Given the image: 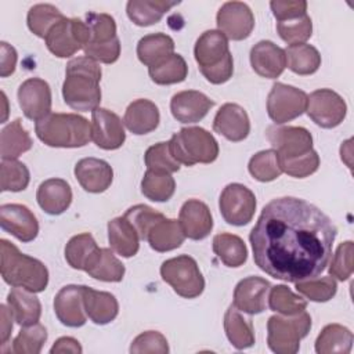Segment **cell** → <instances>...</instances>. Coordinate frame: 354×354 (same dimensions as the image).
Segmentation results:
<instances>
[{
    "label": "cell",
    "mask_w": 354,
    "mask_h": 354,
    "mask_svg": "<svg viewBox=\"0 0 354 354\" xmlns=\"http://www.w3.org/2000/svg\"><path fill=\"white\" fill-rule=\"evenodd\" d=\"M75 177L84 191L100 194L106 191L112 184L113 170L102 159L83 158L75 165Z\"/></svg>",
    "instance_id": "obj_24"
},
{
    "label": "cell",
    "mask_w": 354,
    "mask_h": 354,
    "mask_svg": "<svg viewBox=\"0 0 354 354\" xmlns=\"http://www.w3.org/2000/svg\"><path fill=\"white\" fill-rule=\"evenodd\" d=\"M266 136L279 158H297L313 149V137L304 127L270 126Z\"/></svg>",
    "instance_id": "obj_13"
},
{
    "label": "cell",
    "mask_w": 354,
    "mask_h": 354,
    "mask_svg": "<svg viewBox=\"0 0 354 354\" xmlns=\"http://www.w3.org/2000/svg\"><path fill=\"white\" fill-rule=\"evenodd\" d=\"M296 290L310 299L311 301L324 303L330 300L337 290V283L333 277H322V278H311L306 281L295 282Z\"/></svg>",
    "instance_id": "obj_47"
},
{
    "label": "cell",
    "mask_w": 354,
    "mask_h": 354,
    "mask_svg": "<svg viewBox=\"0 0 354 354\" xmlns=\"http://www.w3.org/2000/svg\"><path fill=\"white\" fill-rule=\"evenodd\" d=\"M84 271L98 281L120 282L126 270L111 249L98 248L87 261Z\"/></svg>",
    "instance_id": "obj_29"
},
{
    "label": "cell",
    "mask_w": 354,
    "mask_h": 354,
    "mask_svg": "<svg viewBox=\"0 0 354 354\" xmlns=\"http://www.w3.org/2000/svg\"><path fill=\"white\" fill-rule=\"evenodd\" d=\"M250 65L259 76L277 79L286 68L285 50L270 40H261L250 50Z\"/></svg>",
    "instance_id": "obj_23"
},
{
    "label": "cell",
    "mask_w": 354,
    "mask_h": 354,
    "mask_svg": "<svg viewBox=\"0 0 354 354\" xmlns=\"http://www.w3.org/2000/svg\"><path fill=\"white\" fill-rule=\"evenodd\" d=\"M1 95H3V102H4V118H3V122L6 120V118H7V98H6V94L4 93H1Z\"/></svg>",
    "instance_id": "obj_60"
},
{
    "label": "cell",
    "mask_w": 354,
    "mask_h": 354,
    "mask_svg": "<svg viewBox=\"0 0 354 354\" xmlns=\"http://www.w3.org/2000/svg\"><path fill=\"white\" fill-rule=\"evenodd\" d=\"M98 249L94 238L88 232L72 236L65 246V260L75 270L86 268L87 261Z\"/></svg>",
    "instance_id": "obj_42"
},
{
    "label": "cell",
    "mask_w": 354,
    "mask_h": 354,
    "mask_svg": "<svg viewBox=\"0 0 354 354\" xmlns=\"http://www.w3.org/2000/svg\"><path fill=\"white\" fill-rule=\"evenodd\" d=\"M277 30L279 37L286 41L289 46L304 43L311 37L313 33V22L311 18L306 14L303 17L282 21L277 24Z\"/></svg>",
    "instance_id": "obj_50"
},
{
    "label": "cell",
    "mask_w": 354,
    "mask_h": 354,
    "mask_svg": "<svg viewBox=\"0 0 354 354\" xmlns=\"http://www.w3.org/2000/svg\"><path fill=\"white\" fill-rule=\"evenodd\" d=\"M174 51V41L169 35L151 33L140 39L137 44V57L148 68L159 64Z\"/></svg>",
    "instance_id": "obj_34"
},
{
    "label": "cell",
    "mask_w": 354,
    "mask_h": 354,
    "mask_svg": "<svg viewBox=\"0 0 354 354\" xmlns=\"http://www.w3.org/2000/svg\"><path fill=\"white\" fill-rule=\"evenodd\" d=\"M159 120L160 115L158 106L152 101L145 98H140L129 104L123 118V123L126 124V127L137 136L153 131L158 127Z\"/></svg>",
    "instance_id": "obj_27"
},
{
    "label": "cell",
    "mask_w": 354,
    "mask_h": 354,
    "mask_svg": "<svg viewBox=\"0 0 354 354\" xmlns=\"http://www.w3.org/2000/svg\"><path fill=\"white\" fill-rule=\"evenodd\" d=\"M169 147L174 159L181 165L212 163L218 156L216 138L202 127H184L173 134Z\"/></svg>",
    "instance_id": "obj_6"
},
{
    "label": "cell",
    "mask_w": 354,
    "mask_h": 354,
    "mask_svg": "<svg viewBox=\"0 0 354 354\" xmlns=\"http://www.w3.org/2000/svg\"><path fill=\"white\" fill-rule=\"evenodd\" d=\"M144 162L148 170H153V171L171 174L180 169V163L171 155L169 141L158 142L149 147L144 155Z\"/></svg>",
    "instance_id": "obj_49"
},
{
    "label": "cell",
    "mask_w": 354,
    "mask_h": 354,
    "mask_svg": "<svg viewBox=\"0 0 354 354\" xmlns=\"http://www.w3.org/2000/svg\"><path fill=\"white\" fill-rule=\"evenodd\" d=\"M1 55H0V76L7 77L14 73L17 65V51L12 46L6 41L0 43Z\"/></svg>",
    "instance_id": "obj_57"
},
{
    "label": "cell",
    "mask_w": 354,
    "mask_h": 354,
    "mask_svg": "<svg viewBox=\"0 0 354 354\" xmlns=\"http://www.w3.org/2000/svg\"><path fill=\"white\" fill-rule=\"evenodd\" d=\"M185 235L180 225V221L174 218H163L158 221L148 232L147 241L149 246L156 252H169L177 249L184 242Z\"/></svg>",
    "instance_id": "obj_33"
},
{
    "label": "cell",
    "mask_w": 354,
    "mask_h": 354,
    "mask_svg": "<svg viewBox=\"0 0 354 354\" xmlns=\"http://www.w3.org/2000/svg\"><path fill=\"white\" fill-rule=\"evenodd\" d=\"M268 306L272 311L282 315H295L307 308V300L293 293L288 286L277 285L271 288Z\"/></svg>",
    "instance_id": "obj_44"
},
{
    "label": "cell",
    "mask_w": 354,
    "mask_h": 354,
    "mask_svg": "<svg viewBox=\"0 0 354 354\" xmlns=\"http://www.w3.org/2000/svg\"><path fill=\"white\" fill-rule=\"evenodd\" d=\"M124 217L130 221V224L137 231L141 241H147L148 232L151 228L160 220L165 218V216L152 207L147 205H136L126 210Z\"/></svg>",
    "instance_id": "obj_51"
},
{
    "label": "cell",
    "mask_w": 354,
    "mask_h": 354,
    "mask_svg": "<svg viewBox=\"0 0 354 354\" xmlns=\"http://www.w3.org/2000/svg\"><path fill=\"white\" fill-rule=\"evenodd\" d=\"M306 112L319 127L333 129L344 120L347 105L336 91L330 88H318L307 95Z\"/></svg>",
    "instance_id": "obj_11"
},
{
    "label": "cell",
    "mask_w": 354,
    "mask_h": 354,
    "mask_svg": "<svg viewBox=\"0 0 354 354\" xmlns=\"http://www.w3.org/2000/svg\"><path fill=\"white\" fill-rule=\"evenodd\" d=\"M47 340V329L41 324L24 326L12 340V353L39 354Z\"/></svg>",
    "instance_id": "obj_46"
},
{
    "label": "cell",
    "mask_w": 354,
    "mask_h": 354,
    "mask_svg": "<svg viewBox=\"0 0 354 354\" xmlns=\"http://www.w3.org/2000/svg\"><path fill=\"white\" fill-rule=\"evenodd\" d=\"M84 22L90 32L91 44H102L112 41L118 37L116 35V22L109 14L104 12H88L86 14ZM87 43V44H88Z\"/></svg>",
    "instance_id": "obj_48"
},
{
    "label": "cell",
    "mask_w": 354,
    "mask_h": 354,
    "mask_svg": "<svg viewBox=\"0 0 354 354\" xmlns=\"http://www.w3.org/2000/svg\"><path fill=\"white\" fill-rule=\"evenodd\" d=\"M337 234L333 221L313 203L293 196L270 201L249 241L256 266L275 279L299 282L329 264Z\"/></svg>",
    "instance_id": "obj_1"
},
{
    "label": "cell",
    "mask_w": 354,
    "mask_h": 354,
    "mask_svg": "<svg viewBox=\"0 0 354 354\" xmlns=\"http://www.w3.org/2000/svg\"><path fill=\"white\" fill-rule=\"evenodd\" d=\"M83 306L87 317L97 325H105L113 321L119 313V304L109 292L95 290L82 285Z\"/></svg>",
    "instance_id": "obj_26"
},
{
    "label": "cell",
    "mask_w": 354,
    "mask_h": 354,
    "mask_svg": "<svg viewBox=\"0 0 354 354\" xmlns=\"http://www.w3.org/2000/svg\"><path fill=\"white\" fill-rule=\"evenodd\" d=\"M213 130L232 142L245 140L250 131V122L246 111L232 102L221 105L213 119Z\"/></svg>",
    "instance_id": "obj_21"
},
{
    "label": "cell",
    "mask_w": 354,
    "mask_h": 354,
    "mask_svg": "<svg viewBox=\"0 0 354 354\" xmlns=\"http://www.w3.org/2000/svg\"><path fill=\"white\" fill-rule=\"evenodd\" d=\"M279 163L282 171L286 174L296 178H304L318 170L319 156L314 149H311L297 158H279Z\"/></svg>",
    "instance_id": "obj_52"
},
{
    "label": "cell",
    "mask_w": 354,
    "mask_h": 354,
    "mask_svg": "<svg viewBox=\"0 0 354 354\" xmlns=\"http://www.w3.org/2000/svg\"><path fill=\"white\" fill-rule=\"evenodd\" d=\"M108 239L112 250L122 257H131L138 252L140 236L124 216L108 221Z\"/></svg>",
    "instance_id": "obj_30"
},
{
    "label": "cell",
    "mask_w": 354,
    "mask_h": 354,
    "mask_svg": "<svg viewBox=\"0 0 354 354\" xmlns=\"http://www.w3.org/2000/svg\"><path fill=\"white\" fill-rule=\"evenodd\" d=\"M180 1L166 0H130L126 6L127 17L137 26H149L162 19V17Z\"/></svg>",
    "instance_id": "obj_32"
},
{
    "label": "cell",
    "mask_w": 354,
    "mask_h": 354,
    "mask_svg": "<svg viewBox=\"0 0 354 354\" xmlns=\"http://www.w3.org/2000/svg\"><path fill=\"white\" fill-rule=\"evenodd\" d=\"M91 140L106 151L120 148L126 140L123 122L115 112L95 108L91 112Z\"/></svg>",
    "instance_id": "obj_15"
},
{
    "label": "cell",
    "mask_w": 354,
    "mask_h": 354,
    "mask_svg": "<svg viewBox=\"0 0 354 354\" xmlns=\"http://www.w3.org/2000/svg\"><path fill=\"white\" fill-rule=\"evenodd\" d=\"M194 57L207 82L221 84L231 79L234 61L228 48V39L218 29L206 30L198 37Z\"/></svg>",
    "instance_id": "obj_5"
},
{
    "label": "cell",
    "mask_w": 354,
    "mask_h": 354,
    "mask_svg": "<svg viewBox=\"0 0 354 354\" xmlns=\"http://www.w3.org/2000/svg\"><path fill=\"white\" fill-rule=\"evenodd\" d=\"M39 206L51 216L62 214L72 203L71 185L62 178H48L43 181L36 192Z\"/></svg>",
    "instance_id": "obj_25"
},
{
    "label": "cell",
    "mask_w": 354,
    "mask_h": 354,
    "mask_svg": "<svg viewBox=\"0 0 354 354\" xmlns=\"http://www.w3.org/2000/svg\"><path fill=\"white\" fill-rule=\"evenodd\" d=\"M213 105L214 101L196 90L180 91L170 100L171 115L180 123H196L202 120Z\"/></svg>",
    "instance_id": "obj_20"
},
{
    "label": "cell",
    "mask_w": 354,
    "mask_h": 354,
    "mask_svg": "<svg viewBox=\"0 0 354 354\" xmlns=\"http://www.w3.org/2000/svg\"><path fill=\"white\" fill-rule=\"evenodd\" d=\"M271 285L261 277H248L241 279L234 289V303L241 313L249 315L260 314L266 310V301Z\"/></svg>",
    "instance_id": "obj_18"
},
{
    "label": "cell",
    "mask_w": 354,
    "mask_h": 354,
    "mask_svg": "<svg viewBox=\"0 0 354 354\" xmlns=\"http://www.w3.org/2000/svg\"><path fill=\"white\" fill-rule=\"evenodd\" d=\"M285 57L286 66L301 76L313 75L321 66V55L311 44H292L285 50Z\"/></svg>",
    "instance_id": "obj_37"
},
{
    "label": "cell",
    "mask_w": 354,
    "mask_h": 354,
    "mask_svg": "<svg viewBox=\"0 0 354 354\" xmlns=\"http://www.w3.org/2000/svg\"><path fill=\"white\" fill-rule=\"evenodd\" d=\"M180 225L185 238L205 239L213 228V217L206 203L199 199H188L180 209Z\"/></svg>",
    "instance_id": "obj_22"
},
{
    "label": "cell",
    "mask_w": 354,
    "mask_h": 354,
    "mask_svg": "<svg viewBox=\"0 0 354 354\" xmlns=\"http://www.w3.org/2000/svg\"><path fill=\"white\" fill-rule=\"evenodd\" d=\"M130 353L141 354V353H158V354H166L169 353V344L166 337L156 330H147L141 335H138L131 346Z\"/></svg>",
    "instance_id": "obj_54"
},
{
    "label": "cell",
    "mask_w": 354,
    "mask_h": 354,
    "mask_svg": "<svg viewBox=\"0 0 354 354\" xmlns=\"http://www.w3.org/2000/svg\"><path fill=\"white\" fill-rule=\"evenodd\" d=\"M353 253H354V243L351 241L342 242L329 266V274L339 281H346L353 274Z\"/></svg>",
    "instance_id": "obj_53"
},
{
    "label": "cell",
    "mask_w": 354,
    "mask_h": 354,
    "mask_svg": "<svg viewBox=\"0 0 354 354\" xmlns=\"http://www.w3.org/2000/svg\"><path fill=\"white\" fill-rule=\"evenodd\" d=\"M64 18L65 15L55 6L41 3L35 4L29 8L26 22L32 33H35L37 37L44 39L48 30Z\"/></svg>",
    "instance_id": "obj_41"
},
{
    "label": "cell",
    "mask_w": 354,
    "mask_h": 354,
    "mask_svg": "<svg viewBox=\"0 0 354 354\" xmlns=\"http://www.w3.org/2000/svg\"><path fill=\"white\" fill-rule=\"evenodd\" d=\"M1 277L12 288H22L32 293L43 292L48 283V270L37 259L24 254L7 239L0 241Z\"/></svg>",
    "instance_id": "obj_3"
},
{
    "label": "cell",
    "mask_w": 354,
    "mask_h": 354,
    "mask_svg": "<svg viewBox=\"0 0 354 354\" xmlns=\"http://www.w3.org/2000/svg\"><path fill=\"white\" fill-rule=\"evenodd\" d=\"M310 329L311 317L306 310L295 315H272L267 322V344L277 354H295Z\"/></svg>",
    "instance_id": "obj_7"
},
{
    "label": "cell",
    "mask_w": 354,
    "mask_h": 354,
    "mask_svg": "<svg viewBox=\"0 0 354 354\" xmlns=\"http://www.w3.org/2000/svg\"><path fill=\"white\" fill-rule=\"evenodd\" d=\"M149 77L153 83L165 86L184 82L188 75V66L183 55L171 54L159 64L148 68Z\"/></svg>",
    "instance_id": "obj_39"
},
{
    "label": "cell",
    "mask_w": 354,
    "mask_h": 354,
    "mask_svg": "<svg viewBox=\"0 0 354 354\" xmlns=\"http://www.w3.org/2000/svg\"><path fill=\"white\" fill-rule=\"evenodd\" d=\"M7 306L12 313L15 322L21 326L37 324L40 319V300L35 296V293L26 289L12 288L7 295Z\"/></svg>",
    "instance_id": "obj_28"
},
{
    "label": "cell",
    "mask_w": 354,
    "mask_h": 354,
    "mask_svg": "<svg viewBox=\"0 0 354 354\" xmlns=\"http://www.w3.org/2000/svg\"><path fill=\"white\" fill-rule=\"evenodd\" d=\"M101 66L83 55L71 59L65 68L62 97L65 104L82 112L94 111L101 102Z\"/></svg>",
    "instance_id": "obj_2"
},
{
    "label": "cell",
    "mask_w": 354,
    "mask_h": 354,
    "mask_svg": "<svg viewBox=\"0 0 354 354\" xmlns=\"http://www.w3.org/2000/svg\"><path fill=\"white\" fill-rule=\"evenodd\" d=\"M353 346V333L340 324L326 325L315 340L318 354H347Z\"/></svg>",
    "instance_id": "obj_36"
},
{
    "label": "cell",
    "mask_w": 354,
    "mask_h": 354,
    "mask_svg": "<svg viewBox=\"0 0 354 354\" xmlns=\"http://www.w3.org/2000/svg\"><path fill=\"white\" fill-rule=\"evenodd\" d=\"M84 55L102 64H113L118 61L120 55V41L119 37L113 39L112 41L102 43V44H86L83 47Z\"/></svg>",
    "instance_id": "obj_55"
},
{
    "label": "cell",
    "mask_w": 354,
    "mask_h": 354,
    "mask_svg": "<svg viewBox=\"0 0 354 354\" xmlns=\"http://www.w3.org/2000/svg\"><path fill=\"white\" fill-rule=\"evenodd\" d=\"M83 350H82V346L80 343L73 339V337H69V336H64V337H59L54 346L50 348V353L51 354H58V353H73V354H80Z\"/></svg>",
    "instance_id": "obj_58"
},
{
    "label": "cell",
    "mask_w": 354,
    "mask_h": 354,
    "mask_svg": "<svg viewBox=\"0 0 354 354\" xmlns=\"http://www.w3.org/2000/svg\"><path fill=\"white\" fill-rule=\"evenodd\" d=\"M270 7L274 17L278 19V22L295 19L307 14V1H303V0H297V1L274 0L270 3Z\"/></svg>",
    "instance_id": "obj_56"
},
{
    "label": "cell",
    "mask_w": 354,
    "mask_h": 354,
    "mask_svg": "<svg viewBox=\"0 0 354 354\" xmlns=\"http://www.w3.org/2000/svg\"><path fill=\"white\" fill-rule=\"evenodd\" d=\"M224 330L230 343L238 348H249L254 344V329L250 318H245L232 304L224 314Z\"/></svg>",
    "instance_id": "obj_31"
},
{
    "label": "cell",
    "mask_w": 354,
    "mask_h": 354,
    "mask_svg": "<svg viewBox=\"0 0 354 354\" xmlns=\"http://www.w3.org/2000/svg\"><path fill=\"white\" fill-rule=\"evenodd\" d=\"M0 225L21 242H30L39 234L36 216L25 205L19 203L0 206Z\"/></svg>",
    "instance_id": "obj_17"
},
{
    "label": "cell",
    "mask_w": 354,
    "mask_h": 354,
    "mask_svg": "<svg viewBox=\"0 0 354 354\" xmlns=\"http://www.w3.org/2000/svg\"><path fill=\"white\" fill-rule=\"evenodd\" d=\"M37 138L48 147L79 148L91 140V123L77 113H48L35 124Z\"/></svg>",
    "instance_id": "obj_4"
},
{
    "label": "cell",
    "mask_w": 354,
    "mask_h": 354,
    "mask_svg": "<svg viewBox=\"0 0 354 354\" xmlns=\"http://www.w3.org/2000/svg\"><path fill=\"white\" fill-rule=\"evenodd\" d=\"M307 105V94L289 84L274 83L267 97V113L275 124L299 118Z\"/></svg>",
    "instance_id": "obj_10"
},
{
    "label": "cell",
    "mask_w": 354,
    "mask_h": 354,
    "mask_svg": "<svg viewBox=\"0 0 354 354\" xmlns=\"http://www.w3.org/2000/svg\"><path fill=\"white\" fill-rule=\"evenodd\" d=\"M160 277L184 299H195L205 289L203 275L195 259L188 254H181L163 261L160 266Z\"/></svg>",
    "instance_id": "obj_8"
},
{
    "label": "cell",
    "mask_w": 354,
    "mask_h": 354,
    "mask_svg": "<svg viewBox=\"0 0 354 354\" xmlns=\"http://www.w3.org/2000/svg\"><path fill=\"white\" fill-rule=\"evenodd\" d=\"M30 180L28 167L17 159H3L0 166V189L19 192L24 191Z\"/></svg>",
    "instance_id": "obj_45"
},
{
    "label": "cell",
    "mask_w": 354,
    "mask_h": 354,
    "mask_svg": "<svg viewBox=\"0 0 354 354\" xmlns=\"http://www.w3.org/2000/svg\"><path fill=\"white\" fill-rule=\"evenodd\" d=\"M218 30L231 40H243L254 28V15L248 4L242 1H227L217 11Z\"/></svg>",
    "instance_id": "obj_14"
},
{
    "label": "cell",
    "mask_w": 354,
    "mask_h": 354,
    "mask_svg": "<svg viewBox=\"0 0 354 354\" xmlns=\"http://www.w3.org/2000/svg\"><path fill=\"white\" fill-rule=\"evenodd\" d=\"M253 178L261 183H268L278 178L282 173L279 156L275 149H264L254 153L248 165Z\"/></svg>",
    "instance_id": "obj_43"
},
{
    "label": "cell",
    "mask_w": 354,
    "mask_h": 354,
    "mask_svg": "<svg viewBox=\"0 0 354 354\" xmlns=\"http://www.w3.org/2000/svg\"><path fill=\"white\" fill-rule=\"evenodd\" d=\"M46 46L58 58H68L90 41V32L80 18H64L55 24L44 37Z\"/></svg>",
    "instance_id": "obj_9"
},
{
    "label": "cell",
    "mask_w": 354,
    "mask_h": 354,
    "mask_svg": "<svg viewBox=\"0 0 354 354\" xmlns=\"http://www.w3.org/2000/svg\"><path fill=\"white\" fill-rule=\"evenodd\" d=\"M54 311L58 321L69 328L83 326L87 314L83 306L82 285H66L54 297Z\"/></svg>",
    "instance_id": "obj_19"
},
{
    "label": "cell",
    "mask_w": 354,
    "mask_h": 354,
    "mask_svg": "<svg viewBox=\"0 0 354 354\" xmlns=\"http://www.w3.org/2000/svg\"><path fill=\"white\" fill-rule=\"evenodd\" d=\"M213 252L227 267H241L248 259L245 242L234 234L221 232L213 238Z\"/></svg>",
    "instance_id": "obj_38"
},
{
    "label": "cell",
    "mask_w": 354,
    "mask_h": 354,
    "mask_svg": "<svg viewBox=\"0 0 354 354\" xmlns=\"http://www.w3.org/2000/svg\"><path fill=\"white\" fill-rule=\"evenodd\" d=\"M0 314H1V332H0V342L1 346H4L7 343V340L11 336V330H12V313L10 311V308L6 304L0 306Z\"/></svg>",
    "instance_id": "obj_59"
},
{
    "label": "cell",
    "mask_w": 354,
    "mask_h": 354,
    "mask_svg": "<svg viewBox=\"0 0 354 354\" xmlns=\"http://www.w3.org/2000/svg\"><path fill=\"white\" fill-rule=\"evenodd\" d=\"M18 102L24 115L30 120H40L51 113V88L40 77H30L22 82L18 88Z\"/></svg>",
    "instance_id": "obj_16"
},
{
    "label": "cell",
    "mask_w": 354,
    "mask_h": 354,
    "mask_svg": "<svg viewBox=\"0 0 354 354\" xmlns=\"http://www.w3.org/2000/svg\"><path fill=\"white\" fill-rule=\"evenodd\" d=\"M223 218L231 225H246L252 221L256 210V196L245 185L232 183L228 184L218 201Z\"/></svg>",
    "instance_id": "obj_12"
},
{
    "label": "cell",
    "mask_w": 354,
    "mask_h": 354,
    "mask_svg": "<svg viewBox=\"0 0 354 354\" xmlns=\"http://www.w3.org/2000/svg\"><path fill=\"white\" fill-rule=\"evenodd\" d=\"M33 141L29 133L24 129L21 119L8 123L0 134V153L1 159H17L24 152L29 151Z\"/></svg>",
    "instance_id": "obj_35"
},
{
    "label": "cell",
    "mask_w": 354,
    "mask_h": 354,
    "mask_svg": "<svg viewBox=\"0 0 354 354\" xmlns=\"http://www.w3.org/2000/svg\"><path fill=\"white\" fill-rule=\"evenodd\" d=\"M176 191V181L169 173L147 170L141 181V192L153 202L169 201Z\"/></svg>",
    "instance_id": "obj_40"
}]
</instances>
